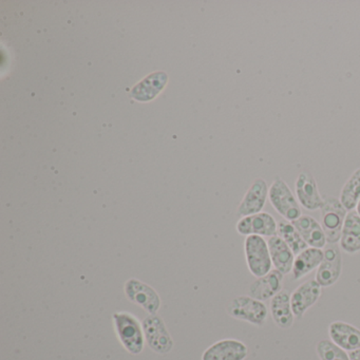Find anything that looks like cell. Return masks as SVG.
<instances>
[{"label":"cell","instance_id":"cell-22","mask_svg":"<svg viewBox=\"0 0 360 360\" xmlns=\"http://www.w3.org/2000/svg\"><path fill=\"white\" fill-rule=\"evenodd\" d=\"M339 200L347 212L356 210L360 201V168L356 169L347 179L341 189Z\"/></svg>","mask_w":360,"mask_h":360},{"label":"cell","instance_id":"cell-5","mask_svg":"<svg viewBox=\"0 0 360 360\" xmlns=\"http://www.w3.org/2000/svg\"><path fill=\"white\" fill-rule=\"evenodd\" d=\"M321 224L326 233L328 244H337L340 241L343 224L347 210L337 198H324L323 206L321 210Z\"/></svg>","mask_w":360,"mask_h":360},{"label":"cell","instance_id":"cell-9","mask_svg":"<svg viewBox=\"0 0 360 360\" xmlns=\"http://www.w3.org/2000/svg\"><path fill=\"white\" fill-rule=\"evenodd\" d=\"M238 233L241 236H260L271 238L277 236L278 223L269 212H259L252 216L242 217L236 225Z\"/></svg>","mask_w":360,"mask_h":360},{"label":"cell","instance_id":"cell-4","mask_svg":"<svg viewBox=\"0 0 360 360\" xmlns=\"http://www.w3.org/2000/svg\"><path fill=\"white\" fill-rule=\"evenodd\" d=\"M227 313L235 319L256 326H264L269 317V309L265 303L252 298L250 295L233 298L227 307Z\"/></svg>","mask_w":360,"mask_h":360},{"label":"cell","instance_id":"cell-14","mask_svg":"<svg viewBox=\"0 0 360 360\" xmlns=\"http://www.w3.org/2000/svg\"><path fill=\"white\" fill-rule=\"evenodd\" d=\"M248 349L245 343L237 339H222L208 347L202 354V360H244Z\"/></svg>","mask_w":360,"mask_h":360},{"label":"cell","instance_id":"cell-21","mask_svg":"<svg viewBox=\"0 0 360 360\" xmlns=\"http://www.w3.org/2000/svg\"><path fill=\"white\" fill-rule=\"evenodd\" d=\"M323 260V250L321 248H307L295 257L294 266L292 269V279L294 281L302 279L309 275L314 269H317Z\"/></svg>","mask_w":360,"mask_h":360},{"label":"cell","instance_id":"cell-2","mask_svg":"<svg viewBox=\"0 0 360 360\" xmlns=\"http://www.w3.org/2000/svg\"><path fill=\"white\" fill-rule=\"evenodd\" d=\"M269 200L274 210L284 219L294 222L302 216L300 204L283 179L277 176L269 186Z\"/></svg>","mask_w":360,"mask_h":360},{"label":"cell","instance_id":"cell-26","mask_svg":"<svg viewBox=\"0 0 360 360\" xmlns=\"http://www.w3.org/2000/svg\"><path fill=\"white\" fill-rule=\"evenodd\" d=\"M356 212H357V214L360 216V201L359 203H358L357 207H356Z\"/></svg>","mask_w":360,"mask_h":360},{"label":"cell","instance_id":"cell-17","mask_svg":"<svg viewBox=\"0 0 360 360\" xmlns=\"http://www.w3.org/2000/svg\"><path fill=\"white\" fill-rule=\"evenodd\" d=\"M292 223L309 248L321 250L326 248L328 244L326 233L321 224L315 218L309 214H302L300 218Z\"/></svg>","mask_w":360,"mask_h":360},{"label":"cell","instance_id":"cell-1","mask_svg":"<svg viewBox=\"0 0 360 360\" xmlns=\"http://www.w3.org/2000/svg\"><path fill=\"white\" fill-rule=\"evenodd\" d=\"M113 328L124 349L131 355H140L145 347L144 328L142 322L130 311H115L112 315Z\"/></svg>","mask_w":360,"mask_h":360},{"label":"cell","instance_id":"cell-18","mask_svg":"<svg viewBox=\"0 0 360 360\" xmlns=\"http://www.w3.org/2000/svg\"><path fill=\"white\" fill-rule=\"evenodd\" d=\"M267 244H269V254H271V262L275 269L283 274L284 276L292 273L296 256L290 246L278 235L269 238Z\"/></svg>","mask_w":360,"mask_h":360},{"label":"cell","instance_id":"cell-6","mask_svg":"<svg viewBox=\"0 0 360 360\" xmlns=\"http://www.w3.org/2000/svg\"><path fill=\"white\" fill-rule=\"evenodd\" d=\"M145 340L149 349L159 355H167L174 349V339L161 316L148 315L143 320Z\"/></svg>","mask_w":360,"mask_h":360},{"label":"cell","instance_id":"cell-12","mask_svg":"<svg viewBox=\"0 0 360 360\" xmlns=\"http://www.w3.org/2000/svg\"><path fill=\"white\" fill-rule=\"evenodd\" d=\"M169 77L165 71H155L141 79L130 90V98L140 103H148L155 100L167 86Z\"/></svg>","mask_w":360,"mask_h":360},{"label":"cell","instance_id":"cell-10","mask_svg":"<svg viewBox=\"0 0 360 360\" xmlns=\"http://www.w3.org/2000/svg\"><path fill=\"white\" fill-rule=\"evenodd\" d=\"M295 193L299 204L307 210H321L324 198L320 195L317 182L309 172H300L295 182Z\"/></svg>","mask_w":360,"mask_h":360},{"label":"cell","instance_id":"cell-20","mask_svg":"<svg viewBox=\"0 0 360 360\" xmlns=\"http://www.w3.org/2000/svg\"><path fill=\"white\" fill-rule=\"evenodd\" d=\"M339 248L349 255L360 252V216L356 210L347 212Z\"/></svg>","mask_w":360,"mask_h":360},{"label":"cell","instance_id":"cell-3","mask_svg":"<svg viewBox=\"0 0 360 360\" xmlns=\"http://www.w3.org/2000/svg\"><path fill=\"white\" fill-rule=\"evenodd\" d=\"M246 264L256 278L263 277L271 271V254L266 240L260 236H248L244 241Z\"/></svg>","mask_w":360,"mask_h":360},{"label":"cell","instance_id":"cell-16","mask_svg":"<svg viewBox=\"0 0 360 360\" xmlns=\"http://www.w3.org/2000/svg\"><path fill=\"white\" fill-rule=\"evenodd\" d=\"M330 340L345 351L360 349V330L345 321H334L328 326Z\"/></svg>","mask_w":360,"mask_h":360},{"label":"cell","instance_id":"cell-15","mask_svg":"<svg viewBox=\"0 0 360 360\" xmlns=\"http://www.w3.org/2000/svg\"><path fill=\"white\" fill-rule=\"evenodd\" d=\"M284 275L277 269H271L267 275L257 278L250 286V296L264 301L274 298L283 290Z\"/></svg>","mask_w":360,"mask_h":360},{"label":"cell","instance_id":"cell-13","mask_svg":"<svg viewBox=\"0 0 360 360\" xmlns=\"http://www.w3.org/2000/svg\"><path fill=\"white\" fill-rule=\"evenodd\" d=\"M322 295V286L315 279L303 282L290 294L292 311L297 319H301L304 314L316 304Z\"/></svg>","mask_w":360,"mask_h":360},{"label":"cell","instance_id":"cell-8","mask_svg":"<svg viewBox=\"0 0 360 360\" xmlns=\"http://www.w3.org/2000/svg\"><path fill=\"white\" fill-rule=\"evenodd\" d=\"M342 274V255L338 244H326L323 260L317 269L315 280L322 288L334 285Z\"/></svg>","mask_w":360,"mask_h":360},{"label":"cell","instance_id":"cell-7","mask_svg":"<svg viewBox=\"0 0 360 360\" xmlns=\"http://www.w3.org/2000/svg\"><path fill=\"white\" fill-rule=\"evenodd\" d=\"M126 298L144 309L148 315H155L161 309V297L153 286L136 278H130L124 284Z\"/></svg>","mask_w":360,"mask_h":360},{"label":"cell","instance_id":"cell-23","mask_svg":"<svg viewBox=\"0 0 360 360\" xmlns=\"http://www.w3.org/2000/svg\"><path fill=\"white\" fill-rule=\"evenodd\" d=\"M277 235L290 246L295 256L309 248L307 242L301 237L299 231H297L296 227L290 221L282 220L278 223Z\"/></svg>","mask_w":360,"mask_h":360},{"label":"cell","instance_id":"cell-19","mask_svg":"<svg viewBox=\"0 0 360 360\" xmlns=\"http://www.w3.org/2000/svg\"><path fill=\"white\" fill-rule=\"evenodd\" d=\"M269 311L271 318L278 328L288 330L294 324L295 315L290 303V294L288 290H282L279 294L271 299Z\"/></svg>","mask_w":360,"mask_h":360},{"label":"cell","instance_id":"cell-11","mask_svg":"<svg viewBox=\"0 0 360 360\" xmlns=\"http://www.w3.org/2000/svg\"><path fill=\"white\" fill-rule=\"evenodd\" d=\"M269 185L264 179H256L238 206V216L242 218V217L252 216V214L262 212L269 199Z\"/></svg>","mask_w":360,"mask_h":360},{"label":"cell","instance_id":"cell-25","mask_svg":"<svg viewBox=\"0 0 360 360\" xmlns=\"http://www.w3.org/2000/svg\"><path fill=\"white\" fill-rule=\"evenodd\" d=\"M349 359L351 360H360V349L356 351L349 352Z\"/></svg>","mask_w":360,"mask_h":360},{"label":"cell","instance_id":"cell-24","mask_svg":"<svg viewBox=\"0 0 360 360\" xmlns=\"http://www.w3.org/2000/svg\"><path fill=\"white\" fill-rule=\"evenodd\" d=\"M316 352L320 360H351L345 349L335 345L332 340L326 339H322L317 343Z\"/></svg>","mask_w":360,"mask_h":360}]
</instances>
